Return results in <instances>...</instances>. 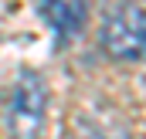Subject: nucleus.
I'll use <instances>...</instances> for the list:
<instances>
[{
	"label": "nucleus",
	"instance_id": "obj_1",
	"mask_svg": "<svg viewBox=\"0 0 146 139\" xmlns=\"http://www.w3.org/2000/svg\"><path fill=\"white\" fill-rule=\"evenodd\" d=\"M99 44L112 61H143L146 51V17L139 3L112 7L99 27Z\"/></svg>",
	"mask_w": 146,
	"mask_h": 139
},
{
	"label": "nucleus",
	"instance_id": "obj_2",
	"mask_svg": "<svg viewBox=\"0 0 146 139\" xmlns=\"http://www.w3.org/2000/svg\"><path fill=\"white\" fill-rule=\"evenodd\" d=\"M48 112V88L37 71H21L7 102V126L14 139H37Z\"/></svg>",
	"mask_w": 146,
	"mask_h": 139
},
{
	"label": "nucleus",
	"instance_id": "obj_3",
	"mask_svg": "<svg viewBox=\"0 0 146 139\" xmlns=\"http://www.w3.org/2000/svg\"><path fill=\"white\" fill-rule=\"evenodd\" d=\"M34 7L41 21L54 31L58 48L75 41L88 24V0H34Z\"/></svg>",
	"mask_w": 146,
	"mask_h": 139
},
{
	"label": "nucleus",
	"instance_id": "obj_4",
	"mask_svg": "<svg viewBox=\"0 0 146 139\" xmlns=\"http://www.w3.org/2000/svg\"><path fill=\"white\" fill-rule=\"evenodd\" d=\"M78 139H112L109 132H99V129H88V132H82Z\"/></svg>",
	"mask_w": 146,
	"mask_h": 139
}]
</instances>
